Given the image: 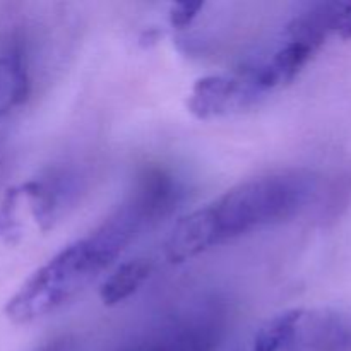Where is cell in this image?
I'll list each match as a JSON object with an SVG mask.
<instances>
[{
	"label": "cell",
	"mask_w": 351,
	"mask_h": 351,
	"mask_svg": "<svg viewBox=\"0 0 351 351\" xmlns=\"http://www.w3.org/2000/svg\"><path fill=\"white\" fill-rule=\"evenodd\" d=\"M317 178L307 170H280L240 182L209 204L184 216L165 243L171 264L213 247L295 218L311 202Z\"/></svg>",
	"instance_id": "6da1fadb"
},
{
	"label": "cell",
	"mask_w": 351,
	"mask_h": 351,
	"mask_svg": "<svg viewBox=\"0 0 351 351\" xmlns=\"http://www.w3.org/2000/svg\"><path fill=\"white\" fill-rule=\"evenodd\" d=\"M127 249L129 243L103 221L34 271L9 298L5 315L14 324H27L51 314L77 297Z\"/></svg>",
	"instance_id": "7a4b0ae2"
},
{
	"label": "cell",
	"mask_w": 351,
	"mask_h": 351,
	"mask_svg": "<svg viewBox=\"0 0 351 351\" xmlns=\"http://www.w3.org/2000/svg\"><path fill=\"white\" fill-rule=\"evenodd\" d=\"M223 319L216 308H197L168 319L123 351H218Z\"/></svg>",
	"instance_id": "3957f363"
},
{
	"label": "cell",
	"mask_w": 351,
	"mask_h": 351,
	"mask_svg": "<svg viewBox=\"0 0 351 351\" xmlns=\"http://www.w3.org/2000/svg\"><path fill=\"white\" fill-rule=\"evenodd\" d=\"M259 96L242 71L235 74H211L194 82L187 108L195 119L211 120L243 110L257 101Z\"/></svg>",
	"instance_id": "277c9868"
},
{
	"label": "cell",
	"mask_w": 351,
	"mask_h": 351,
	"mask_svg": "<svg viewBox=\"0 0 351 351\" xmlns=\"http://www.w3.org/2000/svg\"><path fill=\"white\" fill-rule=\"evenodd\" d=\"M295 350L351 351V315L335 308H302Z\"/></svg>",
	"instance_id": "5b68a950"
},
{
	"label": "cell",
	"mask_w": 351,
	"mask_h": 351,
	"mask_svg": "<svg viewBox=\"0 0 351 351\" xmlns=\"http://www.w3.org/2000/svg\"><path fill=\"white\" fill-rule=\"evenodd\" d=\"M74 178L65 170H50L26 182L17 191L29 201L33 216L43 230L53 226L75 194Z\"/></svg>",
	"instance_id": "8992f818"
},
{
	"label": "cell",
	"mask_w": 351,
	"mask_h": 351,
	"mask_svg": "<svg viewBox=\"0 0 351 351\" xmlns=\"http://www.w3.org/2000/svg\"><path fill=\"white\" fill-rule=\"evenodd\" d=\"M31 93L26 47L16 34L0 40V119L23 105Z\"/></svg>",
	"instance_id": "52a82bcc"
},
{
	"label": "cell",
	"mask_w": 351,
	"mask_h": 351,
	"mask_svg": "<svg viewBox=\"0 0 351 351\" xmlns=\"http://www.w3.org/2000/svg\"><path fill=\"white\" fill-rule=\"evenodd\" d=\"M153 271V264L147 259H132L120 264L101 283L99 298L105 305L113 307L132 297L147 281Z\"/></svg>",
	"instance_id": "ba28073f"
},
{
	"label": "cell",
	"mask_w": 351,
	"mask_h": 351,
	"mask_svg": "<svg viewBox=\"0 0 351 351\" xmlns=\"http://www.w3.org/2000/svg\"><path fill=\"white\" fill-rule=\"evenodd\" d=\"M300 315L302 308H291L269 319L256 335L252 351H295Z\"/></svg>",
	"instance_id": "9c48e42d"
},
{
	"label": "cell",
	"mask_w": 351,
	"mask_h": 351,
	"mask_svg": "<svg viewBox=\"0 0 351 351\" xmlns=\"http://www.w3.org/2000/svg\"><path fill=\"white\" fill-rule=\"evenodd\" d=\"M204 9L202 2H178L170 9V24L177 29H185L195 21V17Z\"/></svg>",
	"instance_id": "30bf717a"
},
{
	"label": "cell",
	"mask_w": 351,
	"mask_h": 351,
	"mask_svg": "<svg viewBox=\"0 0 351 351\" xmlns=\"http://www.w3.org/2000/svg\"><path fill=\"white\" fill-rule=\"evenodd\" d=\"M338 36L341 38H351V2H345L343 5V12H341V19H339V26H338Z\"/></svg>",
	"instance_id": "8fae6325"
},
{
	"label": "cell",
	"mask_w": 351,
	"mask_h": 351,
	"mask_svg": "<svg viewBox=\"0 0 351 351\" xmlns=\"http://www.w3.org/2000/svg\"><path fill=\"white\" fill-rule=\"evenodd\" d=\"M67 339H55V341H50L48 345L41 346V348L36 351H64L67 348Z\"/></svg>",
	"instance_id": "7c38bea8"
}]
</instances>
